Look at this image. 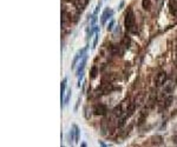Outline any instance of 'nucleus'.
Here are the masks:
<instances>
[{
  "label": "nucleus",
  "instance_id": "nucleus-16",
  "mask_svg": "<svg viewBox=\"0 0 177 147\" xmlns=\"http://www.w3.org/2000/svg\"><path fill=\"white\" fill-rule=\"evenodd\" d=\"M90 78L91 79H95L96 77H97V74H98V68H97V66H93L92 68H91V72H90Z\"/></svg>",
  "mask_w": 177,
  "mask_h": 147
},
{
  "label": "nucleus",
  "instance_id": "nucleus-21",
  "mask_svg": "<svg viewBox=\"0 0 177 147\" xmlns=\"http://www.w3.org/2000/svg\"><path fill=\"white\" fill-rule=\"evenodd\" d=\"M124 47L125 48L130 47V38H124Z\"/></svg>",
  "mask_w": 177,
  "mask_h": 147
},
{
  "label": "nucleus",
  "instance_id": "nucleus-6",
  "mask_svg": "<svg viewBox=\"0 0 177 147\" xmlns=\"http://www.w3.org/2000/svg\"><path fill=\"white\" fill-rule=\"evenodd\" d=\"M106 112H107V107L103 104H98L93 107V113L96 115H105Z\"/></svg>",
  "mask_w": 177,
  "mask_h": 147
},
{
  "label": "nucleus",
  "instance_id": "nucleus-19",
  "mask_svg": "<svg viewBox=\"0 0 177 147\" xmlns=\"http://www.w3.org/2000/svg\"><path fill=\"white\" fill-rule=\"evenodd\" d=\"M96 22H97V15H92L91 17V21H90V26H88V27H95Z\"/></svg>",
  "mask_w": 177,
  "mask_h": 147
},
{
  "label": "nucleus",
  "instance_id": "nucleus-9",
  "mask_svg": "<svg viewBox=\"0 0 177 147\" xmlns=\"http://www.w3.org/2000/svg\"><path fill=\"white\" fill-rule=\"evenodd\" d=\"M114 90H117V87H114L112 84H105L102 88V92H103V94H109V93L113 92Z\"/></svg>",
  "mask_w": 177,
  "mask_h": 147
},
{
  "label": "nucleus",
  "instance_id": "nucleus-12",
  "mask_svg": "<svg viewBox=\"0 0 177 147\" xmlns=\"http://www.w3.org/2000/svg\"><path fill=\"white\" fill-rule=\"evenodd\" d=\"M72 128L74 130V142H79V137H80V131L77 125H73Z\"/></svg>",
  "mask_w": 177,
  "mask_h": 147
},
{
  "label": "nucleus",
  "instance_id": "nucleus-18",
  "mask_svg": "<svg viewBox=\"0 0 177 147\" xmlns=\"http://www.w3.org/2000/svg\"><path fill=\"white\" fill-rule=\"evenodd\" d=\"M146 114H148V113H146L145 111H143V113H142V114H140V116H139V120H138V124H139V125L144 123V119H145V116H146Z\"/></svg>",
  "mask_w": 177,
  "mask_h": 147
},
{
  "label": "nucleus",
  "instance_id": "nucleus-4",
  "mask_svg": "<svg viewBox=\"0 0 177 147\" xmlns=\"http://www.w3.org/2000/svg\"><path fill=\"white\" fill-rule=\"evenodd\" d=\"M166 79H168L166 73H165V72H159V73L156 75V79H155L156 86H163V85L166 82Z\"/></svg>",
  "mask_w": 177,
  "mask_h": 147
},
{
  "label": "nucleus",
  "instance_id": "nucleus-3",
  "mask_svg": "<svg viewBox=\"0 0 177 147\" xmlns=\"http://www.w3.org/2000/svg\"><path fill=\"white\" fill-rule=\"evenodd\" d=\"M112 17H113V10H111V8L106 7V8L104 10L103 14H102V18H100L102 25H105V22H106V21H107L109 19H111Z\"/></svg>",
  "mask_w": 177,
  "mask_h": 147
},
{
  "label": "nucleus",
  "instance_id": "nucleus-7",
  "mask_svg": "<svg viewBox=\"0 0 177 147\" xmlns=\"http://www.w3.org/2000/svg\"><path fill=\"white\" fill-rule=\"evenodd\" d=\"M66 82H67V79L64 78V80L62 81V85H60V100H62V107H64V99H65V91H66Z\"/></svg>",
  "mask_w": 177,
  "mask_h": 147
},
{
  "label": "nucleus",
  "instance_id": "nucleus-23",
  "mask_svg": "<svg viewBox=\"0 0 177 147\" xmlns=\"http://www.w3.org/2000/svg\"><path fill=\"white\" fill-rule=\"evenodd\" d=\"M79 102H80V97L78 98V101H77V104H76V107H74V111H77V109H78V106H79Z\"/></svg>",
  "mask_w": 177,
  "mask_h": 147
},
{
  "label": "nucleus",
  "instance_id": "nucleus-17",
  "mask_svg": "<svg viewBox=\"0 0 177 147\" xmlns=\"http://www.w3.org/2000/svg\"><path fill=\"white\" fill-rule=\"evenodd\" d=\"M162 142H163V140H162V137H155V138H152V144L159 145V144H162Z\"/></svg>",
  "mask_w": 177,
  "mask_h": 147
},
{
  "label": "nucleus",
  "instance_id": "nucleus-25",
  "mask_svg": "<svg viewBox=\"0 0 177 147\" xmlns=\"http://www.w3.org/2000/svg\"><path fill=\"white\" fill-rule=\"evenodd\" d=\"M80 147H87L86 142H81V144H80Z\"/></svg>",
  "mask_w": 177,
  "mask_h": 147
},
{
  "label": "nucleus",
  "instance_id": "nucleus-24",
  "mask_svg": "<svg viewBox=\"0 0 177 147\" xmlns=\"http://www.w3.org/2000/svg\"><path fill=\"white\" fill-rule=\"evenodd\" d=\"M99 145H100V147H106V145L103 141H99Z\"/></svg>",
  "mask_w": 177,
  "mask_h": 147
},
{
  "label": "nucleus",
  "instance_id": "nucleus-5",
  "mask_svg": "<svg viewBox=\"0 0 177 147\" xmlns=\"http://www.w3.org/2000/svg\"><path fill=\"white\" fill-rule=\"evenodd\" d=\"M86 63H87V54L84 55V58L81 59V61H80L78 68L76 70V75H77V77H80L81 74H84V68H85V66H86Z\"/></svg>",
  "mask_w": 177,
  "mask_h": 147
},
{
  "label": "nucleus",
  "instance_id": "nucleus-15",
  "mask_svg": "<svg viewBox=\"0 0 177 147\" xmlns=\"http://www.w3.org/2000/svg\"><path fill=\"white\" fill-rule=\"evenodd\" d=\"M71 93H72L71 88H69V90H67V92H66V95H65V99H64V106H66V105L69 104V101H70V98H71Z\"/></svg>",
  "mask_w": 177,
  "mask_h": 147
},
{
  "label": "nucleus",
  "instance_id": "nucleus-22",
  "mask_svg": "<svg viewBox=\"0 0 177 147\" xmlns=\"http://www.w3.org/2000/svg\"><path fill=\"white\" fill-rule=\"evenodd\" d=\"M100 6H102V1H99V4L97 5V7L95 8V12H93V15H97V14H98V11H99V8H100Z\"/></svg>",
  "mask_w": 177,
  "mask_h": 147
},
{
  "label": "nucleus",
  "instance_id": "nucleus-10",
  "mask_svg": "<svg viewBox=\"0 0 177 147\" xmlns=\"http://www.w3.org/2000/svg\"><path fill=\"white\" fill-rule=\"evenodd\" d=\"M88 4V0H77L76 1V5H77V8L81 12L85 7H86V5Z\"/></svg>",
  "mask_w": 177,
  "mask_h": 147
},
{
  "label": "nucleus",
  "instance_id": "nucleus-13",
  "mask_svg": "<svg viewBox=\"0 0 177 147\" xmlns=\"http://www.w3.org/2000/svg\"><path fill=\"white\" fill-rule=\"evenodd\" d=\"M99 40V28H97V31L95 32V38H93V44H92V48H96L97 44Z\"/></svg>",
  "mask_w": 177,
  "mask_h": 147
},
{
  "label": "nucleus",
  "instance_id": "nucleus-14",
  "mask_svg": "<svg viewBox=\"0 0 177 147\" xmlns=\"http://www.w3.org/2000/svg\"><path fill=\"white\" fill-rule=\"evenodd\" d=\"M172 101H173V97H172V95L166 97V99L164 100V107H165V108H168V107L172 104Z\"/></svg>",
  "mask_w": 177,
  "mask_h": 147
},
{
  "label": "nucleus",
  "instance_id": "nucleus-2",
  "mask_svg": "<svg viewBox=\"0 0 177 147\" xmlns=\"http://www.w3.org/2000/svg\"><path fill=\"white\" fill-rule=\"evenodd\" d=\"M86 49H87V47H84V48L79 49V51H78V52L74 54V58H73L72 64H71V68H72V70H74V68H76L77 63L80 60V59H83V58H84V55L86 54Z\"/></svg>",
  "mask_w": 177,
  "mask_h": 147
},
{
  "label": "nucleus",
  "instance_id": "nucleus-11",
  "mask_svg": "<svg viewBox=\"0 0 177 147\" xmlns=\"http://www.w3.org/2000/svg\"><path fill=\"white\" fill-rule=\"evenodd\" d=\"M142 7L145 11H150V8H151V0H142Z\"/></svg>",
  "mask_w": 177,
  "mask_h": 147
},
{
  "label": "nucleus",
  "instance_id": "nucleus-27",
  "mask_svg": "<svg viewBox=\"0 0 177 147\" xmlns=\"http://www.w3.org/2000/svg\"><path fill=\"white\" fill-rule=\"evenodd\" d=\"M62 147H65V146H62Z\"/></svg>",
  "mask_w": 177,
  "mask_h": 147
},
{
  "label": "nucleus",
  "instance_id": "nucleus-1",
  "mask_svg": "<svg viewBox=\"0 0 177 147\" xmlns=\"http://www.w3.org/2000/svg\"><path fill=\"white\" fill-rule=\"evenodd\" d=\"M124 26L126 28L128 32H131V33H136V17H135V13L131 8L128 10L126 14H125V20H124Z\"/></svg>",
  "mask_w": 177,
  "mask_h": 147
},
{
  "label": "nucleus",
  "instance_id": "nucleus-26",
  "mask_svg": "<svg viewBox=\"0 0 177 147\" xmlns=\"http://www.w3.org/2000/svg\"><path fill=\"white\" fill-rule=\"evenodd\" d=\"M66 1H71V0H66Z\"/></svg>",
  "mask_w": 177,
  "mask_h": 147
},
{
  "label": "nucleus",
  "instance_id": "nucleus-20",
  "mask_svg": "<svg viewBox=\"0 0 177 147\" xmlns=\"http://www.w3.org/2000/svg\"><path fill=\"white\" fill-rule=\"evenodd\" d=\"M113 26H114V20H111L110 22H109V25H107V27H106V29H107V32H111L112 29H113Z\"/></svg>",
  "mask_w": 177,
  "mask_h": 147
},
{
  "label": "nucleus",
  "instance_id": "nucleus-8",
  "mask_svg": "<svg viewBox=\"0 0 177 147\" xmlns=\"http://www.w3.org/2000/svg\"><path fill=\"white\" fill-rule=\"evenodd\" d=\"M169 11L173 17H177V0H169Z\"/></svg>",
  "mask_w": 177,
  "mask_h": 147
}]
</instances>
